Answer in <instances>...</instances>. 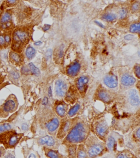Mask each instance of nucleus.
<instances>
[{
    "label": "nucleus",
    "mask_w": 140,
    "mask_h": 158,
    "mask_svg": "<svg viewBox=\"0 0 140 158\" xmlns=\"http://www.w3.org/2000/svg\"><path fill=\"white\" fill-rule=\"evenodd\" d=\"M89 128L85 123L82 122L77 123L71 126L62 143L64 145L84 143L89 136Z\"/></svg>",
    "instance_id": "f257e3e1"
},
{
    "label": "nucleus",
    "mask_w": 140,
    "mask_h": 158,
    "mask_svg": "<svg viewBox=\"0 0 140 158\" xmlns=\"http://www.w3.org/2000/svg\"><path fill=\"white\" fill-rule=\"evenodd\" d=\"M84 144L86 148L88 158H98L109 152L106 143L94 135L89 136Z\"/></svg>",
    "instance_id": "f03ea898"
},
{
    "label": "nucleus",
    "mask_w": 140,
    "mask_h": 158,
    "mask_svg": "<svg viewBox=\"0 0 140 158\" xmlns=\"http://www.w3.org/2000/svg\"><path fill=\"white\" fill-rule=\"evenodd\" d=\"M24 134L18 133L15 130H10L0 133V144L6 149H12L17 146Z\"/></svg>",
    "instance_id": "7ed1b4c3"
},
{
    "label": "nucleus",
    "mask_w": 140,
    "mask_h": 158,
    "mask_svg": "<svg viewBox=\"0 0 140 158\" xmlns=\"http://www.w3.org/2000/svg\"><path fill=\"white\" fill-rule=\"evenodd\" d=\"M36 142L38 146L46 147L54 150H58L62 143L61 141L58 139L56 137L49 135L37 138Z\"/></svg>",
    "instance_id": "20e7f679"
},
{
    "label": "nucleus",
    "mask_w": 140,
    "mask_h": 158,
    "mask_svg": "<svg viewBox=\"0 0 140 158\" xmlns=\"http://www.w3.org/2000/svg\"><path fill=\"white\" fill-rule=\"evenodd\" d=\"M17 107V101L14 98H9L0 106V118H7L10 113L15 111Z\"/></svg>",
    "instance_id": "39448f33"
},
{
    "label": "nucleus",
    "mask_w": 140,
    "mask_h": 158,
    "mask_svg": "<svg viewBox=\"0 0 140 158\" xmlns=\"http://www.w3.org/2000/svg\"><path fill=\"white\" fill-rule=\"evenodd\" d=\"M29 38V34L22 30H16L13 35L12 48L14 50H17L20 48L21 45L24 44Z\"/></svg>",
    "instance_id": "423d86ee"
},
{
    "label": "nucleus",
    "mask_w": 140,
    "mask_h": 158,
    "mask_svg": "<svg viewBox=\"0 0 140 158\" xmlns=\"http://www.w3.org/2000/svg\"><path fill=\"white\" fill-rule=\"evenodd\" d=\"M96 137L101 141L105 143L106 138L109 133L108 126L107 123L105 120H101L96 123L95 128Z\"/></svg>",
    "instance_id": "0eeeda50"
},
{
    "label": "nucleus",
    "mask_w": 140,
    "mask_h": 158,
    "mask_svg": "<svg viewBox=\"0 0 140 158\" xmlns=\"http://www.w3.org/2000/svg\"><path fill=\"white\" fill-rule=\"evenodd\" d=\"M71 126V122L70 120H65L62 121L59 125L55 137L59 140L62 141L66 136Z\"/></svg>",
    "instance_id": "6e6552de"
},
{
    "label": "nucleus",
    "mask_w": 140,
    "mask_h": 158,
    "mask_svg": "<svg viewBox=\"0 0 140 158\" xmlns=\"http://www.w3.org/2000/svg\"><path fill=\"white\" fill-rule=\"evenodd\" d=\"M118 136H116V133H112L108 135L105 142L107 149L110 153H114L117 150Z\"/></svg>",
    "instance_id": "1a4fd4ad"
},
{
    "label": "nucleus",
    "mask_w": 140,
    "mask_h": 158,
    "mask_svg": "<svg viewBox=\"0 0 140 158\" xmlns=\"http://www.w3.org/2000/svg\"><path fill=\"white\" fill-rule=\"evenodd\" d=\"M59 125H60V121L59 118H52L50 121L46 123V128L47 129V132L50 135V136H55V137L56 136Z\"/></svg>",
    "instance_id": "9d476101"
},
{
    "label": "nucleus",
    "mask_w": 140,
    "mask_h": 158,
    "mask_svg": "<svg viewBox=\"0 0 140 158\" xmlns=\"http://www.w3.org/2000/svg\"><path fill=\"white\" fill-rule=\"evenodd\" d=\"M67 87L66 84L65 82L62 80H58L55 83V94L59 97H64L66 94Z\"/></svg>",
    "instance_id": "9b49d317"
},
{
    "label": "nucleus",
    "mask_w": 140,
    "mask_h": 158,
    "mask_svg": "<svg viewBox=\"0 0 140 158\" xmlns=\"http://www.w3.org/2000/svg\"><path fill=\"white\" fill-rule=\"evenodd\" d=\"M129 102L131 106L134 107H138L140 106V97L136 89H132L129 92Z\"/></svg>",
    "instance_id": "f8f14e48"
},
{
    "label": "nucleus",
    "mask_w": 140,
    "mask_h": 158,
    "mask_svg": "<svg viewBox=\"0 0 140 158\" xmlns=\"http://www.w3.org/2000/svg\"><path fill=\"white\" fill-rule=\"evenodd\" d=\"M67 109V105L64 102H58L55 106L56 113L58 116L61 118H64V116H65Z\"/></svg>",
    "instance_id": "ddd939ff"
},
{
    "label": "nucleus",
    "mask_w": 140,
    "mask_h": 158,
    "mask_svg": "<svg viewBox=\"0 0 140 158\" xmlns=\"http://www.w3.org/2000/svg\"><path fill=\"white\" fill-rule=\"evenodd\" d=\"M43 151L45 155L48 158H67L66 156L59 153L58 150H54L43 147Z\"/></svg>",
    "instance_id": "4468645a"
},
{
    "label": "nucleus",
    "mask_w": 140,
    "mask_h": 158,
    "mask_svg": "<svg viewBox=\"0 0 140 158\" xmlns=\"http://www.w3.org/2000/svg\"><path fill=\"white\" fill-rule=\"evenodd\" d=\"M103 82L107 86L111 89L116 88L118 85V80L115 75L106 76L103 80Z\"/></svg>",
    "instance_id": "2eb2a0df"
},
{
    "label": "nucleus",
    "mask_w": 140,
    "mask_h": 158,
    "mask_svg": "<svg viewBox=\"0 0 140 158\" xmlns=\"http://www.w3.org/2000/svg\"><path fill=\"white\" fill-rule=\"evenodd\" d=\"M81 68V65L78 62H74L67 70V74L70 77H74L78 74Z\"/></svg>",
    "instance_id": "dca6fc26"
},
{
    "label": "nucleus",
    "mask_w": 140,
    "mask_h": 158,
    "mask_svg": "<svg viewBox=\"0 0 140 158\" xmlns=\"http://www.w3.org/2000/svg\"><path fill=\"white\" fill-rule=\"evenodd\" d=\"M136 79L129 74H124L122 77L121 83L125 86H131L135 83Z\"/></svg>",
    "instance_id": "f3484780"
},
{
    "label": "nucleus",
    "mask_w": 140,
    "mask_h": 158,
    "mask_svg": "<svg viewBox=\"0 0 140 158\" xmlns=\"http://www.w3.org/2000/svg\"><path fill=\"white\" fill-rule=\"evenodd\" d=\"M89 79L88 77H81L79 78L77 82V87L81 93H83L87 84L88 83Z\"/></svg>",
    "instance_id": "a211bd4d"
},
{
    "label": "nucleus",
    "mask_w": 140,
    "mask_h": 158,
    "mask_svg": "<svg viewBox=\"0 0 140 158\" xmlns=\"http://www.w3.org/2000/svg\"><path fill=\"white\" fill-rule=\"evenodd\" d=\"M76 158H88L86 148L84 143L79 144L77 146Z\"/></svg>",
    "instance_id": "6ab92c4d"
},
{
    "label": "nucleus",
    "mask_w": 140,
    "mask_h": 158,
    "mask_svg": "<svg viewBox=\"0 0 140 158\" xmlns=\"http://www.w3.org/2000/svg\"><path fill=\"white\" fill-rule=\"evenodd\" d=\"M67 153L68 158H76L77 144H66Z\"/></svg>",
    "instance_id": "aec40b11"
},
{
    "label": "nucleus",
    "mask_w": 140,
    "mask_h": 158,
    "mask_svg": "<svg viewBox=\"0 0 140 158\" xmlns=\"http://www.w3.org/2000/svg\"><path fill=\"white\" fill-rule=\"evenodd\" d=\"M115 158H137L131 151L128 149L118 152L115 156Z\"/></svg>",
    "instance_id": "412c9836"
},
{
    "label": "nucleus",
    "mask_w": 140,
    "mask_h": 158,
    "mask_svg": "<svg viewBox=\"0 0 140 158\" xmlns=\"http://www.w3.org/2000/svg\"><path fill=\"white\" fill-rule=\"evenodd\" d=\"M98 97L101 101L105 102H109L111 101V97L107 92L102 90L98 92Z\"/></svg>",
    "instance_id": "4be33fe9"
},
{
    "label": "nucleus",
    "mask_w": 140,
    "mask_h": 158,
    "mask_svg": "<svg viewBox=\"0 0 140 158\" xmlns=\"http://www.w3.org/2000/svg\"><path fill=\"white\" fill-rule=\"evenodd\" d=\"M10 60L13 62H14L15 63H20L22 62V58L19 54L17 52H10Z\"/></svg>",
    "instance_id": "5701e85b"
},
{
    "label": "nucleus",
    "mask_w": 140,
    "mask_h": 158,
    "mask_svg": "<svg viewBox=\"0 0 140 158\" xmlns=\"http://www.w3.org/2000/svg\"><path fill=\"white\" fill-rule=\"evenodd\" d=\"M25 54L28 59H32L36 54V50L34 49V48H33L31 46H29L27 47V49L26 50Z\"/></svg>",
    "instance_id": "b1692460"
},
{
    "label": "nucleus",
    "mask_w": 140,
    "mask_h": 158,
    "mask_svg": "<svg viewBox=\"0 0 140 158\" xmlns=\"http://www.w3.org/2000/svg\"><path fill=\"white\" fill-rule=\"evenodd\" d=\"M80 109V104H76L75 106H74L73 107H72L69 110L68 112V116L69 117H73L74 116L77 112L79 111Z\"/></svg>",
    "instance_id": "393cba45"
},
{
    "label": "nucleus",
    "mask_w": 140,
    "mask_h": 158,
    "mask_svg": "<svg viewBox=\"0 0 140 158\" xmlns=\"http://www.w3.org/2000/svg\"><path fill=\"white\" fill-rule=\"evenodd\" d=\"M117 18V15L114 13H106L102 16V19L107 22H113Z\"/></svg>",
    "instance_id": "a878e982"
},
{
    "label": "nucleus",
    "mask_w": 140,
    "mask_h": 158,
    "mask_svg": "<svg viewBox=\"0 0 140 158\" xmlns=\"http://www.w3.org/2000/svg\"><path fill=\"white\" fill-rule=\"evenodd\" d=\"M26 158H41V157L37 152L34 151V149H30L26 154Z\"/></svg>",
    "instance_id": "bb28decb"
},
{
    "label": "nucleus",
    "mask_w": 140,
    "mask_h": 158,
    "mask_svg": "<svg viewBox=\"0 0 140 158\" xmlns=\"http://www.w3.org/2000/svg\"><path fill=\"white\" fill-rule=\"evenodd\" d=\"M10 19H11V15H10V13H5L1 18V22L3 24H6V23L9 22Z\"/></svg>",
    "instance_id": "cd10ccee"
},
{
    "label": "nucleus",
    "mask_w": 140,
    "mask_h": 158,
    "mask_svg": "<svg viewBox=\"0 0 140 158\" xmlns=\"http://www.w3.org/2000/svg\"><path fill=\"white\" fill-rule=\"evenodd\" d=\"M29 67L31 72H32V74H34V75L38 76L40 74V71H39V69H38L37 67H36L32 63H29Z\"/></svg>",
    "instance_id": "c85d7f7f"
},
{
    "label": "nucleus",
    "mask_w": 140,
    "mask_h": 158,
    "mask_svg": "<svg viewBox=\"0 0 140 158\" xmlns=\"http://www.w3.org/2000/svg\"><path fill=\"white\" fill-rule=\"evenodd\" d=\"M140 23H136L131 25L130 27V32L133 33L140 32Z\"/></svg>",
    "instance_id": "c756f323"
},
{
    "label": "nucleus",
    "mask_w": 140,
    "mask_h": 158,
    "mask_svg": "<svg viewBox=\"0 0 140 158\" xmlns=\"http://www.w3.org/2000/svg\"><path fill=\"white\" fill-rule=\"evenodd\" d=\"M12 126L9 123H5L0 125V133L11 130Z\"/></svg>",
    "instance_id": "7c9ffc66"
},
{
    "label": "nucleus",
    "mask_w": 140,
    "mask_h": 158,
    "mask_svg": "<svg viewBox=\"0 0 140 158\" xmlns=\"http://www.w3.org/2000/svg\"><path fill=\"white\" fill-rule=\"evenodd\" d=\"M128 15V10L126 8H122L119 11V17L122 19H125Z\"/></svg>",
    "instance_id": "2f4dec72"
},
{
    "label": "nucleus",
    "mask_w": 140,
    "mask_h": 158,
    "mask_svg": "<svg viewBox=\"0 0 140 158\" xmlns=\"http://www.w3.org/2000/svg\"><path fill=\"white\" fill-rule=\"evenodd\" d=\"M134 137L135 138L136 140L138 141V142H140V129L139 127L136 130V132H135L134 134Z\"/></svg>",
    "instance_id": "473e14b6"
},
{
    "label": "nucleus",
    "mask_w": 140,
    "mask_h": 158,
    "mask_svg": "<svg viewBox=\"0 0 140 158\" xmlns=\"http://www.w3.org/2000/svg\"><path fill=\"white\" fill-rule=\"evenodd\" d=\"M139 8H140V5L138 2L134 3L131 6V10L133 12H137L139 10Z\"/></svg>",
    "instance_id": "72a5a7b5"
},
{
    "label": "nucleus",
    "mask_w": 140,
    "mask_h": 158,
    "mask_svg": "<svg viewBox=\"0 0 140 158\" xmlns=\"http://www.w3.org/2000/svg\"><path fill=\"white\" fill-rule=\"evenodd\" d=\"M135 74H136V77H138V78H140V66L138 65H136L135 67Z\"/></svg>",
    "instance_id": "f704fd0d"
},
{
    "label": "nucleus",
    "mask_w": 140,
    "mask_h": 158,
    "mask_svg": "<svg viewBox=\"0 0 140 158\" xmlns=\"http://www.w3.org/2000/svg\"><path fill=\"white\" fill-rule=\"evenodd\" d=\"M116 155L114 153H108V154H105L103 155V156L101 158H115Z\"/></svg>",
    "instance_id": "c9c22d12"
},
{
    "label": "nucleus",
    "mask_w": 140,
    "mask_h": 158,
    "mask_svg": "<svg viewBox=\"0 0 140 158\" xmlns=\"http://www.w3.org/2000/svg\"><path fill=\"white\" fill-rule=\"evenodd\" d=\"M6 153V149L3 147H0V158L4 156Z\"/></svg>",
    "instance_id": "e433bc0d"
},
{
    "label": "nucleus",
    "mask_w": 140,
    "mask_h": 158,
    "mask_svg": "<svg viewBox=\"0 0 140 158\" xmlns=\"http://www.w3.org/2000/svg\"><path fill=\"white\" fill-rule=\"evenodd\" d=\"M52 52H53V51H52V49H49L47 50V52L46 53V57L47 58V59H49L51 58Z\"/></svg>",
    "instance_id": "4c0bfd02"
},
{
    "label": "nucleus",
    "mask_w": 140,
    "mask_h": 158,
    "mask_svg": "<svg viewBox=\"0 0 140 158\" xmlns=\"http://www.w3.org/2000/svg\"><path fill=\"white\" fill-rule=\"evenodd\" d=\"M48 102H49V99H48V98L47 97H44L43 99V100H42V105H43V106H46L48 105Z\"/></svg>",
    "instance_id": "58836bf2"
},
{
    "label": "nucleus",
    "mask_w": 140,
    "mask_h": 158,
    "mask_svg": "<svg viewBox=\"0 0 140 158\" xmlns=\"http://www.w3.org/2000/svg\"><path fill=\"white\" fill-rule=\"evenodd\" d=\"M6 44L5 42V37L3 35H0V46L2 47Z\"/></svg>",
    "instance_id": "ea45409f"
},
{
    "label": "nucleus",
    "mask_w": 140,
    "mask_h": 158,
    "mask_svg": "<svg viewBox=\"0 0 140 158\" xmlns=\"http://www.w3.org/2000/svg\"><path fill=\"white\" fill-rule=\"evenodd\" d=\"M5 42L6 44H10L11 41V37L9 35H6L5 37Z\"/></svg>",
    "instance_id": "a19ab883"
},
{
    "label": "nucleus",
    "mask_w": 140,
    "mask_h": 158,
    "mask_svg": "<svg viewBox=\"0 0 140 158\" xmlns=\"http://www.w3.org/2000/svg\"><path fill=\"white\" fill-rule=\"evenodd\" d=\"M134 35H126L124 36V39L126 40H128V41H130V40H132L134 39Z\"/></svg>",
    "instance_id": "79ce46f5"
},
{
    "label": "nucleus",
    "mask_w": 140,
    "mask_h": 158,
    "mask_svg": "<svg viewBox=\"0 0 140 158\" xmlns=\"http://www.w3.org/2000/svg\"><path fill=\"white\" fill-rule=\"evenodd\" d=\"M5 158H15V157L12 153H10V152H8L7 153H6Z\"/></svg>",
    "instance_id": "37998d69"
},
{
    "label": "nucleus",
    "mask_w": 140,
    "mask_h": 158,
    "mask_svg": "<svg viewBox=\"0 0 140 158\" xmlns=\"http://www.w3.org/2000/svg\"><path fill=\"white\" fill-rule=\"evenodd\" d=\"M22 131H27V130L29 129L28 124H27L26 123H23L22 125Z\"/></svg>",
    "instance_id": "c03bdc74"
},
{
    "label": "nucleus",
    "mask_w": 140,
    "mask_h": 158,
    "mask_svg": "<svg viewBox=\"0 0 140 158\" xmlns=\"http://www.w3.org/2000/svg\"><path fill=\"white\" fill-rule=\"evenodd\" d=\"M29 69H28L26 67H24L22 69V72L23 74H28L29 73Z\"/></svg>",
    "instance_id": "a18cd8bd"
},
{
    "label": "nucleus",
    "mask_w": 140,
    "mask_h": 158,
    "mask_svg": "<svg viewBox=\"0 0 140 158\" xmlns=\"http://www.w3.org/2000/svg\"><path fill=\"white\" fill-rule=\"evenodd\" d=\"M11 74H12L13 77L15 79H18L19 77V75L17 72H12Z\"/></svg>",
    "instance_id": "49530a36"
},
{
    "label": "nucleus",
    "mask_w": 140,
    "mask_h": 158,
    "mask_svg": "<svg viewBox=\"0 0 140 158\" xmlns=\"http://www.w3.org/2000/svg\"><path fill=\"white\" fill-rule=\"evenodd\" d=\"M50 25L46 24L44 26V27H43V30H44V31H46L47 30H48L50 29Z\"/></svg>",
    "instance_id": "de8ad7c7"
},
{
    "label": "nucleus",
    "mask_w": 140,
    "mask_h": 158,
    "mask_svg": "<svg viewBox=\"0 0 140 158\" xmlns=\"http://www.w3.org/2000/svg\"><path fill=\"white\" fill-rule=\"evenodd\" d=\"M95 23H96V24L98 25L100 27H102V28H104V25H103L102 23H101L100 22H98V21H95Z\"/></svg>",
    "instance_id": "09e8293b"
},
{
    "label": "nucleus",
    "mask_w": 140,
    "mask_h": 158,
    "mask_svg": "<svg viewBox=\"0 0 140 158\" xmlns=\"http://www.w3.org/2000/svg\"><path fill=\"white\" fill-rule=\"evenodd\" d=\"M59 58H62V56H63V48L60 49V52L59 53Z\"/></svg>",
    "instance_id": "8fccbe9b"
},
{
    "label": "nucleus",
    "mask_w": 140,
    "mask_h": 158,
    "mask_svg": "<svg viewBox=\"0 0 140 158\" xmlns=\"http://www.w3.org/2000/svg\"><path fill=\"white\" fill-rule=\"evenodd\" d=\"M48 95H49V96L50 97H51L52 96V89H51L50 87H49V89H48Z\"/></svg>",
    "instance_id": "3c124183"
},
{
    "label": "nucleus",
    "mask_w": 140,
    "mask_h": 158,
    "mask_svg": "<svg viewBox=\"0 0 140 158\" xmlns=\"http://www.w3.org/2000/svg\"><path fill=\"white\" fill-rule=\"evenodd\" d=\"M41 44H42V42L41 41H37V42H36L34 43V44L36 46H39V45Z\"/></svg>",
    "instance_id": "603ef678"
},
{
    "label": "nucleus",
    "mask_w": 140,
    "mask_h": 158,
    "mask_svg": "<svg viewBox=\"0 0 140 158\" xmlns=\"http://www.w3.org/2000/svg\"><path fill=\"white\" fill-rule=\"evenodd\" d=\"M1 9H2V8L0 7V15H1V10H2Z\"/></svg>",
    "instance_id": "864d4df0"
}]
</instances>
